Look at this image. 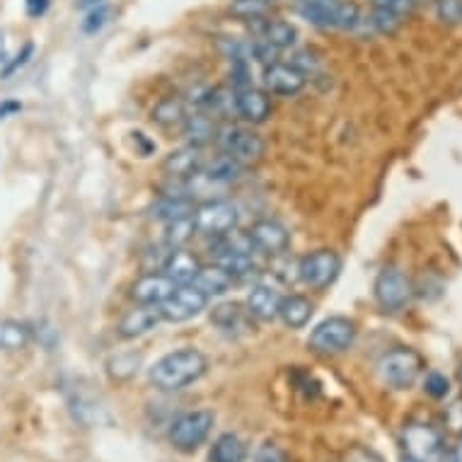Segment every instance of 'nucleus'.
<instances>
[{
	"instance_id": "obj_23",
	"label": "nucleus",
	"mask_w": 462,
	"mask_h": 462,
	"mask_svg": "<svg viewBox=\"0 0 462 462\" xmlns=\"http://www.w3.org/2000/svg\"><path fill=\"white\" fill-rule=\"evenodd\" d=\"M182 131L189 145H197V148H204L206 143L218 138V129L213 124V116H208V114H187Z\"/></svg>"
},
{
	"instance_id": "obj_15",
	"label": "nucleus",
	"mask_w": 462,
	"mask_h": 462,
	"mask_svg": "<svg viewBox=\"0 0 462 462\" xmlns=\"http://www.w3.org/2000/svg\"><path fill=\"white\" fill-rule=\"evenodd\" d=\"M175 288V281L167 279L162 272H148L131 286V298L138 305H152V308H158L160 303H165L167 298L172 296Z\"/></svg>"
},
{
	"instance_id": "obj_32",
	"label": "nucleus",
	"mask_w": 462,
	"mask_h": 462,
	"mask_svg": "<svg viewBox=\"0 0 462 462\" xmlns=\"http://www.w3.org/2000/svg\"><path fill=\"white\" fill-rule=\"evenodd\" d=\"M138 365H141V356L134 351H126V354H116L106 361V373L114 380H129L138 373Z\"/></svg>"
},
{
	"instance_id": "obj_21",
	"label": "nucleus",
	"mask_w": 462,
	"mask_h": 462,
	"mask_svg": "<svg viewBox=\"0 0 462 462\" xmlns=\"http://www.w3.org/2000/svg\"><path fill=\"white\" fill-rule=\"evenodd\" d=\"M233 281L236 279H233L223 266H218L216 262H213V264L208 266H201L191 283H194V286H197L199 291L211 300L213 296H223V293H227L230 286H233Z\"/></svg>"
},
{
	"instance_id": "obj_18",
	"label": "nucleus",
	"mask_w": 462,
	"mask_h": 462,
	"mask_svg": "<svg viewBox=\"0 0 462 462\" xmlns=\"http://www.w3.org/2000/svg\"><path fill=\"white\" fill-rule=\"evenodd\" d=\"M162 322L160 318L158 308H152V305H138L134 310H129L119 319V327H116V332L122 339H138V337H143L151 329Z\"/></svg>"
},
{
	"instance_id": "obj_12",
	"label": "nucleus",
	"mask_w": 462,
	"mask_h": 462,
	"mask_svg": "<svg viewBox=\"0 0 462 462\" xmlns=\"http://www.w3.org/2000/svg\"><path fill=\"white\" fill-rule=\"evenodd\" d=\"M262 83L269 95H281V97H293L298 92L303 90L308 83V76L303 70L296 69L293 63L283 61H272L264 66L262 73Z\"/></svg>"
},
{
	"instance_id": "obj_34",
	"label": "nucleus",
	"mask_w": 462,
	"mask_h": 462,
	"mask_svg": "<svg viewBox=\"0 0 462 462\" xmlns=\"http://www.w3.org/2000/svg\"><path fill=\"white\" fill-rule=\"evenodd\" d=\"M436 17L446 24H462V0H436Z\"/></svg>"
},
{
	"instance_id": "obj_8",
	"label": "nucleus",
	"mask_w": 462,
	"mask_h": 462,
	"mask_svg": "<svg viewBox=\"0 0 462 462\" xmlns=\"http://www.w3.org/2000/svg\"><path fill=\"white\" fill-rule=\"evenodd\" d=\"M341 257L334 250H315L298 262V276L312 291H325L339 279Z\"/></svg>"
},
{
	"instance_id": "obj_5",
	"label": "nucleus",
	"mask_w": 462,
	"mask_h": 462,
	"mask_svg": "<svg viewBox=\"0 0 462 462\" xmlns=\"http://www.w3.org/2000/svg\"><path fill=\"white\" fill-rule=\"evenodd\" d=\"M216 414L211 410H194L177 417L170 426L167 439L180 453H194L199 446H204L206 439L211 436Z\"/></svg>"
},
{
	"instance_id": "obj_31",
	"label": "nucleus",
	"mask_w": 462,
	"mask_h": 462,
	"mask_svg": "<svg viewBox=\"0 0 462 462\" xmlns=\"http://www.w3.org/2000/svg\"><path fill=\"white\" fill-rule=\"evenodd\" d=\"M194 236H197V227H194L191 216L189 218L172 220V223H167L165 245L170 247V250H180V247H184V245L189 243Z\"/></svg>"
},
{
	"instance_id": "obj_22",
	"label": "nucleus",
	"mask_w": 462,
	"mask_h": 462,
	"mask_svg": "<svg viewBox=\"0 0 462 462\" xmlns=\"http://www.w3.org/2000/svg\"><path fill=\"white\" fill-rule=\"evenodd\" d=\"M312 312H315V305L310 303V298L305 296H283L281 298V308H279V318L281 322L291 329H300L310 322Z\"/></svg>"
},
{
	"instance_id": "obj_10",
	"label": "nucleus",
	"mask_w": 462,
	"mask_h": 462,
	"mask_svg": "<svg viewBox=\"0 0 462 462\" xmlns=\"http://www.w3.org/2000/svg\"><path fill=\"white\" fill-rule=\"evenodd\" d=\"M218 145L220 151L230 155V158L240 160V162H257L262 160L266 151V141L259 136L257 131L245 129V126H226L218 131Z\"/></svg>"
},
{
	"instance_id": "obj_29",
	"label": "nucleus",
	"mask_w": 462,
	"mask_h": 462,
	"mask_svg": "<svg viewBox=\"0 0 462 462\" xmlns=\"http://www.w3.org/2000/svg\"><path fill=\"white\" fill-rule=\"evenodd\" d=\"M184 119H187V109H184L182 99L177 97H165L160 99L155 109H152V122L165 126V129H172V126H182Z\"/></svg>"
},
{
	"instance_id": "obj_9",
	"label": "nucleus",
	"mask_w": 462,
	"mask_h": 462,
	"mask_svg": "<svg viewBox=\"0 0 462 462\" xmlns=\"http://www.w3.org/2000/svg\"><path fill=\"white\" fill-rule=\"evenodd\" d=\"M191 220H194L199 236L223 237L236 230L237 208L230 201L216 199V201H206V204L197 206L191 213Z\"/></svg>"
},
{
	"instance_id": "obj_19",
	"label": "nucleus",
	"mask_w": 462,
	"mask_h": 462,
	"mask_svg": "<svg viewBox=\"0 0 462 462\" xmlns=\"http://www.w3.org/2000/svg\"><path fill=\"white\" fill-rule=\"evenodd\" d=\"M201 269V262L197 259V254L189 250H170L167 252L165 262H162V273H165L167 279H172L177 286H182V283H191L194 276Z\"/></svg>"
},
{
	"instance_id": "obj_38",
	"label": "nucleus",
	"mask_w": 462,
	"mask_h": 462,
	"mask_svg": "<svg viewBox=\"0 0 462 462\" xmlns=\"http://www.w3.org/2000/svg\"><path fill=\"white\" fill-rule=\"evenodd\" d=\"M341 462H385L383 455L368 446H351L341 453Z\"/></svg>"
},
{
	"instance_id": "obj_14",
	"label": "nucleus",
	"mask_w": 462,
	"mask_h": 462,
	"mask_svg": "<svg viewBox=\"0 0 462 462\" xmlns=\"http://www.w3.org/2000/svg\"><path fill=\"white\" fill-rule=\"evenodd\" d=\"M236 114L247 124H264L272 116V97L269 92L254 85H245L236 90Z\"/></svg>"
},
{
	"instance_id": "obj_33",
	"label": "nucleus",
	"mask_w": 462,
	"mask_h": 462,
	"mask_svg": "<svg viewBox=\"0 0 462 462\" xmlns=\"http://www.w3.org/2000/svg\"><path fill=\"white\" fill-rule=\"evenodd\" d=\"M419 0H371V8L375 10H385L390 15L397 17H410L414 10H417Z\"/></svg>"
},
{
	"instance_id": "obj_13",
	"label": "nucleus",
	"mask_w": 462,
	"mask_h": 462,
	"mask_svg": "<svg viewBox=\"0 0 462 462\" xmlns=\"http://www.w3.org/2000/svg\"><path fill=\"white\" fill-rule=\"evenodd\" d=\"M247 237H250L252 250L262 252V254H283L288 250V230L276 220H257L254 226L247 230Z\"/></svg>"
},
{
	"instance_id": "obj_7",
	"label": "nucleus",
	"mask_w": 462,
	"mask_h": 462,
	"mask_svg": "<svg viewBox=\"0 0 462 462\" xmlns=\"http://www.w3.org/2000/svg\"><path fill=\"white\" fill-rule=\"evenodd\" d=\"M373 293H375V300L383 308V312H402L411 300V281L407 279V273L397 269V266H385L383 272L378 273L375 279V286H373Z\"/></svg>"
},
{
	"instance_id": "obj_36",
	"label": "nucleus",
	"mask_w": 462,
	"mask_h": 462,
	"mask_svg": "<svg viewBox=\"0 0 462 462\" xmlns=\"http://www.w3.org/2000/svg\"><path fill=\"white\" fill-rule=\"evenodd\" d=\"M424 393L429 394V397H433V400H443V397L450 393V383H448V378L443 373L431 371L424 378Z\"/></svg>"
},
{
	"instance_id": "obj_30",
	"label": "nucleus",
	"mask_w": 462,
	"mask_h": 462,
	"mask_svg": "<svg viewBox=\"0 0 462 462\" xmlns=\"http://www.w3.org/2000/svg\"><path fill=\"white\" fill-rule=\"evenodd\" d=\"M273 0H233L230 3V13L237 17V20H245V23H254V20H262V17L269 15Z\"/></svg>"
},
{
	"instance_id": "obj_39",
	"label": "nucleus",
	"mask_w": 462,
	"mask_h": 462,
	"mask_svg": "<svg viewBox=\"0 0 462 462\" xmlns=\"http://www.w3.org/2000/svg\"><path fill=\"white\" fill-rule=\"evenodd\" d=\"M254 462H291L288 460V455L283 448H279L272 440H266L262 446L257 448V453H254Z\"/></svg>"
},
{
	"instance_id": "obj_44",
	"label": "nucleus",
	"mask_w": 462,
	"mask_h": 462,
	"mask_svg": "<svg viewBox=\"0 0 462 462\" xmlns=\"http://www.w3.org/2000/svg\"><path fill=\"white\" fill-rule=\"evenodd\" d=\"M78 5H80V8H85V5H99V0H80Z\"/></svg>"
},
{
	"instance_id": "obj_25",
	"label": "nucleus",
	"mask_w": 462,
	"mask_h": 462,
	"mask_svg": "<svg viewBox=\"0 0 462 462\" xmlns=\"http://www.w3.org/2000/svg\"><path fill=\"white\" fill-rule=\"evenodd\" d=\"M247 460V446L236 433H223L213 440L208 462H245Z\"/></svg>"
},
{
	"instance_id": "obj_4",
	"label": "nucleus",
	"mask_w": 462,
	"mask_h": 462,
	"mask_svg": "<svg viewBox=\"0 0 462 462\" xmlns=\"http://www.w3.org/2000/svg\"><path fill=\"white\" fill-rule=\"evenodd\" d=\"M356 334L358 329L354 319L334 315V318L322 319V322L312 329L310 339H308V346H310L315 354L334 356V354H344L346 349H351L354 341H356Z\"/></svg>"
},
{
	"instance_id": "obj_11",
	"label": "nucleus",
	"mask_w": 462,
	"mask_h": 462,
	"mask_svg": "<svg viewBox=\"0 0 462 462\" xmlns=\"http://www.w3.org/2000/svg\"><path fill=\"white\" fill-rule=\"evenodd\" d=\"M206 305H208V298L194 283H182L172 291V296L167 298L165 303L158 305V310L165 322H187L197 318L199 312H204Z\"/></svg>"
},
{
	"instance_id": "obj_43",
	"label": "nucleus",
	"mask_w": 462,
	"mask_h": 462,
	"mask_svg": "<svg viewBox=\"0 0 462 462\" xmlns=\"http://www.w3.org/2000/svg\"><path fill=\"white\" fill-rule=\"evenodd\" d=\"M450 455H453L455 462H462V436H460V440H457V446H455V450Z\"/></svg>"
},
{
	"instance_id": "obj_47",
	"label": "nucleus",
	"mask_w": 462,
	"mask_h": 462,
	"mask_svg": "<svg viewBox=\"0 0 462 462\" xmlns=\"http://www.w3.org/2000/svg\"><path fill=\"white\" fill-rule=\"evenodd\" d=\"M457 378H460V383H462V361H460V368H457Z\"/></svg>"
},
{
	"instance_id": "obj_28",
	"label": "nucleus",
	"mask_w": 462,
	"mask_h": 462,
	"mask_svg": "<svg viewBox=\"0 0 462 462\" xmlns=\"http://www.w3.org/2000/svg\"><path fill=\"white\" fill-rule=\"evenodd\" d=\"M197 206L191 204L187 197H180V194H165V197L160 199L158 204L152 206V216L160 220H167V223H172V220L180 218H189L191 213H194Z\"/></svg>"
},
{
	"instance_id": "obj_17",
	"label": "nucleus",
	"mask_w": 462,
	"mask_h": 462,
	"mask_svg": "<svg viewBox=\"0 0 462 462\" xmlns=\"http://www.w3.org/2000/svg\"><path fill=\"white\" fill-rule=\"evenodd\" d=\"M281 293L273 286H266V283H257L247 293V300H245V308L250 312V318L259 319V322H272V319L279 318L281 308Z\"/></svg>"
},
{
	"instance_id": "obj_6",
	"label": "nucleus",
	"mask_w": 462,
	"mask_h": 462,
	"mask_svg": "<svg viewBox=\"0 0 462 462\" xmlns=\"http://www.w3.org/2000/svg\"><path fill=\"white\" fill-rule=\"evenodd\" d=\"M402 446L404 453L419 462H443L446 457V440L443 433L431 424L411 421L402 431Z\"/></svg>"
},
{
	"instance_id": "obj_24",
	"label": "nucleus",
	"mask_w": 462,
	"mask_h": 462,
	"mask_svg": "<svg viewBox=\"0 0 462 462\" xmlns=\"http://www.w3.org/2000/svg\"><path fill=\"white\" fill-rule=\"evenodd\" d=\"M201 175H204L206 180H211V182H218V184L236 182V180L243 177V162L236 158H230V155H226V152H220L218 158L204 162Z\"/></svg>"
},
{
	"instance_id": "obj_45",
	"label": "nucleus",
	"mask_w": 462,
	"mask_h": 462,
	"mask_svg": "<svg viewBox=\"0 0 462 462\" xmlns=\"http://www.w3.org/2000/svg\"><path fill=\"white\" fill-rule=\"evenodd\" d=\"M0 61H5V42L0 37Z\"/></svg>"
},
{
	"instance_id": "obj_2",
	"label": "nucleus",
	"mask_w": 462,
	"mask_h": 462,
	"mask_svg": "<svg viewBox=\"0 0 462 462\" xmlns=\"http://www.w3.org/2000/svg\"><path fill=\"white\" fill-rule=\"evenodd\" d=\"M300 15L308 23L325 30H356L361 20V8L354 0H298Z\"/></svg>"
},
{
	"instance_id": "obj_41",
	"label": "nucleus",
	"mask_w": 462,
	"mask_h": 462,
	"mask_svg": "<svg viewBox=\"0 0 462 462\" xmlns=\"http://www.w3.org/2000/svg\"><path fill=\"white\" fill-rule=\"evenodd\" d=\"M448 424L462 431V400H455L453 407H448Z\"/></svg>"
},
{
	"instance_id": "obj_20",
	"label": "nucleus",
	"mask_w": 462,
	"mask_h": 462,
	"mask_svg": "<svg viewBox=\"0 0 462 462\" xmlns=\"http://www.w3.org/2000/svg\"><path fill=\"white\" fill-rule=\"evenodd\" d=\"M257 24L259 39L269 44L272 49L281 51V49H291L298 42V30L286 20H276V17H262L254 20Z\"/></svg>"
},
{
	"instance_id": "obj_27",
	"label": "nucleus",
	"mask_w": 462,
	"mask_h": 462,
	"mask_svg": "<svg viewBox=\"0 0 462 462\" xmlns=\"http://www.w3.org/2000/svg\"><path fill=\"white\" fill-rule=\"evenodd\" d=\"M247 318H250V312L240 303H220L211 310V322L216 327H220L223 332H237V329H243L247 325Z\"/></svg>"
},
{
	"instance_id": "obj_46",
	"label": "nucleus",
	"mask_w": 462,
	"mask_h": 462,
	"mask_svg": "<svg viewBox=\"0 0 462 462\" xmlns=\"http://www.w3.org/2000/svg\"><path fill=\"white\" fill-rule=\"evenodd\" d=\"M402 462H419V460H414V457H410V455H404V457H402Z\"/></svg>"
},
{
	"instance_id": "obj_37",
	"label": "nucleus",
	"mask_w": 462,
	"mask_h": 462,
	"mask_svg": "<svg viewBox=\"0 0 462 462\" xmlns=\"http://www.w3.org/2000/svg\"><path fill=\"white\" fill-rule=\"evenodd\" d=\"M404 23L402 17L397 15H390L385 10H375L373 8V17H371V24L380 34H394V32L400 30V24Z\"/></svg>"
},
{
	"instance_id": "obj_16",
	"label": "nucleus",
	"mask_w": 462,
	"mask_h": 462,
	"mask_svg": "<svg viewBox=\"0 0 462 462\" xmlns=\"http://www.w3.org/2000/svg\"><path fill=\"white\" fill-rule=\"evenodd\" d=\"M204 152L197 145H184V148H177L162 160V172H165L170 180H191V177L201 175L204 170Z\"/></svg>"
},
{
	"instance_id": "obj_35",
	"label": "nucleus",
	"mask_w": 462,
	"mask_h": 462,
	"mask_svg": "<svg viewBox=\"0 0 462 462\" xmlns=\"http://www.w3.org/2000/svg\"><path fill=\"white\" fill-rule=\"evenodd\" d=\"M109 17H112V8L105 5V3H99V5H95V8L85 15L83 32L85 34H95V32H99L106 23H109Z\"/></svg>"
},
{
	"instance_id": "obj_1",
	"label": "nucleus",
	"mask_w": 462,
	"mask_h": 462,
	"mask_svg": "<svg viewBox=\"0 0 462 462\" xmlns=\"http://www.w3.org/2000/svg\"><path fill=\"white\" fill-rule=\"evenodd\" d=\"M208 371V358L199 349H180L155 361L148 378L160 393H177L194 385Z\"/></svg>"
},
{
	"instance_id": "obj_3",
	"label": "nucleus",
	"mask_w": 462,
	"mask_h": 462,
	"mask_svg": "<svg viewBox=\"0 0 462 462\" xmlns=\"http://www.w3.org/2000/svg\"><path fill=\"white\" fill-rule=\"evenodd\" d=\"M421 373H424V356L410 346L387 351L378 361L380 380L393 390H410L421 378Z\"/></svg>"
},
{
	"instance_id": "obj_26",
	"label": "nucleus",
	"mask_w": 462,
	"mask_h": 462,
	"mask_svg": "<svg viewBox=\"0 0 462 462\" xmlns=\"http://www.w3.org/2000/svg\"><path fill=\"white\" fill-rule=\"evenodd\" d=\"M34 332L27 322L20 319H0V349L23 351L32 341Z\"/></svg>"
},
{
	"instance_id": "obj_42",
	"label": "nucleus",
	"mask_w": 462,
	"mask_h": 462,
	"mask_svg": "<svg viewBox=\"0 0 462 462\" xmlns=\"http://www.w3.org/2000/svg\"><path fill=\"white\" fill-rule=\"evenodd\" d=\"M20 109H23L20 102H15V99H5V102L0 105V122H3V119H8V116H13L15 112H20Z\"/></svg>"
},
{
	"instance_id": "obj_40",
	"label": "nucleus",
	"mask_w": 462,
	"mask_h": 462,
	"mask_svg": "<svg viewBox=\"0 0 462 462\" xmlns=\"http://www.w3.org/2000/svg\"><path fill=\"white\" fill-rule=\"evenodd\" d=\"M51 0H24V10L30 17H42L49 10Z\"/></svg>"
}]
</instances>
